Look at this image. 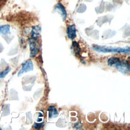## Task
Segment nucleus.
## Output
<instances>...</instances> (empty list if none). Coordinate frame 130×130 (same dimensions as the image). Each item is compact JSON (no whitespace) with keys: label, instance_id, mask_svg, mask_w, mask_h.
<instances>
[{"label":"nucleus","instance_id":"1","mask_svg":"<svg viewBox=\"0 0 130 130\" xmlns=\"http://www.w3.org/2000/svg\"><path fill=\"white\" fill-rule=\"evenodd\" d=\"M92 49L99 52L102 53H124L126 54L129 53V48H114L111 47L102 46L94 45Z\"/></svg>","mask_w":130,"mask_h":130},{"label":"nucleus","instance_id":"2","mask_svg":"<svg viewBox=\"0 0 130 130\" xmlns=\"http://www.w3.org/2000/svg\"><path fill=\"white\" fill-rule=\"evenodd\" d=\"M113 67L124 74L129 73V66L128 61L125 60H121L120 59L114 64Z\"/></svg>","mask_w":130,"mask_h":130},{"label":"nucleus","instance_id":"3","mask_svg":"<svg viewBox=\"0 0 130 130\" xmlns=\"http://www.w3.org/2000/svg\"><path fill=\"white\" fill-rule=\"evenodd\" d=\"M36 40L31 38L29 40V46L30 48V57H35L39 52V45L36 41Z\"/></svg>","mask_w":130,"mask_h":130},{"label":"nucleus","instance_id":"4","mask_svg":"<svg viewBox=\"0 0 130 130\" xmlns=\"http://www.w3.org/2000/svg\"><path fill=\"white\" fill-rule=\"evenodd\" d=\"M33 70H34V65L32 60H28L23 64L21 70L18 73V76H20L23 73L32 71Z\"/></svg>","mask_w":130,"mask_h":130},{"label":"nucleus","instance_id":"5","mask_svg":"<svg viewBox=\"0 0 130 130\" xmlns=\"http://www.w3.org/2000/svg\"><path fill=\"white\" fill-rule=\"evenodd\" d=\"M67 34L69 39H74L76 37V29L74 25H72L68 27L67 29Z\"/></svg>","mask_w":130,"mask_h":130},{"label":"nucleus","instance_id":"6","mask_svg":"<svg viewBox=\"0 0 130 130\" xmlns=\"http://www.w3.org/2000/svg\"><path fill=\"white\" fill-rule=\"evenodd\" d=\"M55 10L61 15L63 21L66 20L67 18V12L64 6L61 3H58L56 5L55 8Z\"/></svg>","mask_w":130,"mask_h":130},{"label":"nucleus","instance_id":"7","mask_svg":"<svg viewBox=\"0 0 130 130\" xmlns=\"http://www.w3.org/2000/svg\"><path fill=\"white\" fill-rule=\"evenodd\" d=\"M41 28L40 26H35L31 31V38L37 40L40 36Z\"/></svg>","mask_w":130,"mask_h":130},{"label":"nucleus","instance_id":"8","mask_svg":"<svg viewBox=\"0 0 130 130\" xmlns=\"http://www.w3.org/2000/svg\"><path fill=\"white\" fill-rule=\"evenodd\" d=\"M49 111V116L50 118H56L58 115V112L56 108L54 106H50L48 109Z\"/></svg>","mask_w":130,"mask_h":130},{"label":"nucleus","instance_id":"9","mask_svg":"<svg viewBox=\"0 0 130 130\" xmlns=\"http://www.w3.org/2000/svg\"><path fill=\"white\" fill-rule=\"evenodd\" d=\"M10 33V26L9 25H6L0 26V34L5 35Z\"/></svg>","mask_w":130,"mask_h":130},{"label":"nucleus","instance_id":"10","mask_svg":"<svg viewBox=\"0 0 130 130\" xmlns=\"http://www.w3.org/2000/svg\"><path fill=\"white\" fill-rule=\"evenodd\" d=\"M72 49L74 51V52L76 54H79L80 51V49L79 46L78 44L75 42L74 41L72 43Z\"/></svg>","mask_w":130,"mask_h":130},{"label":"nucleus","instance_id":"11","mask_svg":"<svg viewBox=\"0 0 130 130\" xmlns=\"http://www.w3.org/2000/svg\"><path fill=\"white\" fill-rule=\"evenodd\" d=\"M10 70H11V68H9L0 72V78H4L7 75V74L10 71Z\"/></svg>","mask_w":130,"mask_h":130},{"label":"nucleus","instance_id":"12","mask_svg":"<svg viewBox=\"0 0 130 130\" xmlns=\"http://www.w3.org/2000/svg\"><path fill=\"white\" fill-rule=\"evenodd\" d=\"M44 122H43V123H35L34 125V127L36 129H40L44 126Z\"/></svg>","mask_w":130,"mask_h":130},{"label":"nucleus","instance_id":"13","mask_svg":"<svg viewBox=\"0 0 130 130\" xmlns=\"http://www.w3.org/2000/svg\"><path fill=\"white\" fill-rule=\"evenodd\" d=\"M0 129H1V128H0Z\"/></svg>","mask_w":130,"mask_h":130}]
</instances>
